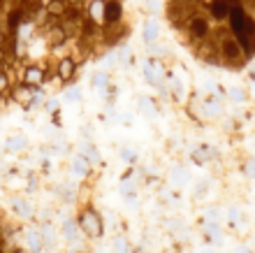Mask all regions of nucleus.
<instances>
[{
    "instance_id": "2",
    "label": "nucleus",
    "mask_w": 255,
    "mask_h": 253,
    "mask_svg": "<svg viewBox=\"0 0 255 253\" xmlns=\"http://www.w3.org/2000/svg\"><path fill=\"white\" fill-rule=\"evenodd\" d=\"M9 249H19V240H16V226L12 219L7 216V212L0 207V251H9Z\"/></svg>"
},
{
    "instance_id": "1",
    "label": "nucleus",
    "mask_w": 255,
    "mask_h": 253,
    "mask_svg": "<svg viewBox=\"0 0 255 253\" xmlns=\"http://www.w3.org/2000/svg\"><path fill=\"white\" fill-rule=\"evenodd\" d=\"M128 33V0H0V109L67 86Z\"/></svg>"
}]
</instances>
